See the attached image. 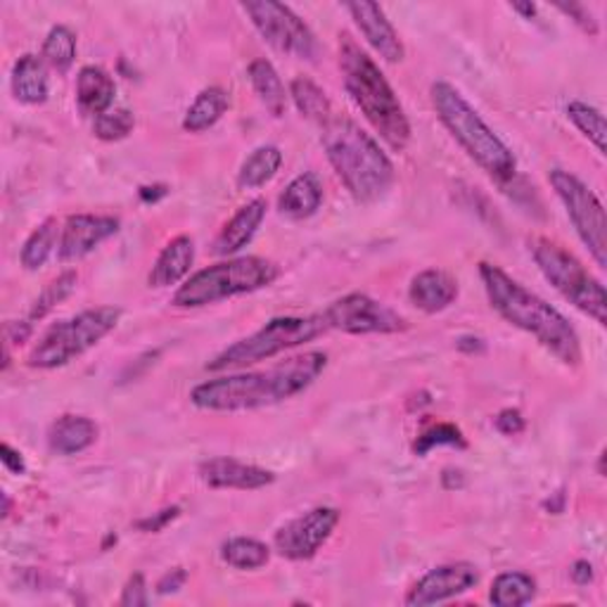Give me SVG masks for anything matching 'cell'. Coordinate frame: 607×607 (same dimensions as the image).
Listing matches in <instances>:
<instances>
[{
    "mask_svg": "<svg viewBox=\"0 0 607 607\" xmlns=\"http://www.w3.org/2000/svg\"><path fill=\"white\" fill-rule=\"evenodd\" d=\"M326 368V351H307L266 370H255V373H235L202 382L191 392V401L202 411L216 413H238L276 407V403L307 392L323 375Z\"/></svg>",
    "mask_w": 607,
    "mask_h": 607,
    "instance_id": "cell-1",
    "label": "cell"
},
{
    "mask_svg": "<svg viewBox=\"0 0 607 607\" xmlns=\"http://www.w3.org/2000/svg\"><path fill=\"white\" fill-rule=\"evenodd\" d=\"M480 278L484 282L488 304L505 323L532 335L538 344L548 349L565 366L582 363L584 353L579 332L558 309L494 264H480Z\"/></svg>",
    "mask_w": 607,
    "mask_h": 607,
    "instance_id": "cell-2",
    "label": "cell"
},
{
    "mask_svg": "<svg viewBox=\"0 0 607 607\" xmlns=\"http://www.w3.org/2000/svg\"><path fill=\"white\" fill-rule=\"evenodd\" d=\"M320 143L328 162L359 205L378 202L394 183V164L380 143L349 116H330Z\"/></svg>",
    "mask_w": 607,
    "mask_h": 607,
    "instance_id": "cell-3",
    "label": "cell"
},
{
    "mask_svg": "<svg viewBox=\"0 0 607 607\" xmlns=\"http://www.w3.org/2000/svg\"><path fill=\"white\" fill-rule=\"evenodd\" d=\"M340 66L347 93L363 112L368 124L380 133V138L392 150H407L411 141V124L392 83L384 79L375 60L347 31L340 33Z\"/></svg>",
    "mask_w": 607,
    "mask_h": 607,
    "instance_id": "cell-4",
    "label": "cell"
},
{
    "mask_svg": "<svg viewBox=\"0 0 607 607\" xmlns=\"http://www.w3.org/2000/svg\"><path fill=\"white\" fill-rule=\"evenodd\" d=\"M430 95L436 116L467 152V157L475 160L498 183L513 181L517 162L511 147L496 136L492 126L482 120L480 112L461 95V91L453 89L446 81H436L432 83Z\"/></svg>",
    "mask_w": 607,
    "mask_h": 607,
    "instance_id": "cell-5",
    "label": "cell"
},
{
    "mask_svg": "<svg viewBox=\"0 0 607 607\" xmlns=\"http://www.w3.org/2000/svg\"><path fill=\"white\" fill-rule=\"evenodd\" d=\"M280 268L264 257H238L202 268L176 290L172 304L178 309H199L238 295L274 285Z\"/></svg>",
    "mask_w": 607,
    "mask_h": 607,
    "instance_id": "cell-6",
    "label": "cell"
},
{
    "mask_svg": "<svg viewBox=\"0 0 607 607\" xmlns=\"http://www.w3.org/2000/svg\"><path fill=\"white\" fill-rule=\"evenodd\" d=\"M529 251L538 271L572 307L594 318L598 326H607V297L603 282L572 251L548 238H532Z\"/></svg>",
    "mask_w": 607,
    "mask_h": 607,
    "instance_id": "cell-7",
    "label": "cell"
},
{
    "mask_svg": "<svg viewBox=\"0 0 607 607\" xmlns=\"http://www.w3.org/2000/svg\"><path fill=\"white\" fill-rule=\"evenodd\" d=\"M328 330L323 316H280L271 318L268 323L257 330L255 335L238 340L218 353L216 359L207 363V370H233V368H245L259 361H268L278 357V353L301 347L307 342H313Z\"/></svg>",
    "mask_w": 607,
    "mask_h": 607,
    "instance_id": "cell-8",
    "label": "cell"
},
{
    "mask_svg": "<svg viewBox=\"0 0 607 607\" xmlns=\"http://www.w3.org/2000/svg\"><path fill=\"white\" fill-rule=\"evenodd\" d=\"M122 318L120 307H97L81 311L70 320L50 328L41 342L31 349L27 366L53 370L72 363L81 353L93 349L103 337H107Z\"/></svg>",
    "mask_w": 607,
    "mask_h": 607,
    "instance_id": "cell-9",
    "label": "cell"
},
{
    "mask_svg": "<svg viewBox=\"0 0 607 607\" xmlns=\"http://www.w3.org/2000/svg\"><path fill=\"white\" fill-rule=\"evenodd\" d=\"M555 195L560 197L565 212L575 226L582 243L591 251L598 266H607V218L603 202L586 185L565 168H553L548 174Z\"/></svg>",
    "mask_w": 607,
    "mask_h": 607,
    "instance_id": "cell-10",
    "label": "cell"
},
{
    "mask_svg": "<svg viewBox=\"0 0 607 607\" xmlns=\"http://www.w3.org/2000/svg\"><path fill=\"white\" fill-rule=\"evenodd\" d=\"M243 10L249 14L251 24L257 27L266 43H271L280 53L301 60L316 58V37L292 8L274 3V0H255V3H243Z\"/></svg>",
    "mask_w": 607,
    "mask_h": 607,
    "instance_id": "cell-11",
    "label": "cell"
},
{
    "mask_svg": "<svg viewBox=\"0 0 607 607\" xmlns=\"http://www.w3.org/2000/svg\"><path fill=\"white\" fill-rule=\"evenodd\" d=\"M320 316L328 330H342L347 335H394L409 328V320L401 313L363 292L332 301Z\"/></svg>",
    "mask_w": 607,
    "mask_h": 607,
    "instance_id": "cell-12",
    "label": "cell"
},
{
    "mask_svg": "<svg viewBox=\"0 0 607 607\" xmlns=\"http://www.w3.org/2000/svg\"><path fill=\"white\" fill-rule=\"evenodd\" d=\"M337 522H340V511L326 505L304 513L278 529L274 538L276 551L288 560H311L328 544Z\"/></svg>",
    "mask_w": 607,
    "mask_h": 607,
    "instance_id": "cell-13",
    "label": "cell"
},
{
    "mask_svg": "<svg viewBox=\"0 0 607 607\" xmlns=\"http://www.w3.org/2000/svg\"><path fill=\"white\" fill-rule=\"evenodd\" d=\"M480 584V569L470 563H451L434 567L432 572L420 579L407 596L409 607H423V605H436L451 598H459L467 594L470 588Z\"/></svg>",
    "mask_w": 607,
    "mask_h": 607,
    "instance_id": "cell-14",
    "label": "cell"
},
{
    "mask_svg": "<svg viewBox=\"0 0 607 607\" xmlns=\"http://www.w3.org/2000/svg\"><path fill=\"white\" fill-rule=\"evenodd\" d=\"M120 230V218L114 216H95V214H74L64 222L60 233L58 257L60 261L83 259L95 247L110 240Z\"/></svg>",
    "mask_w": 607,
    "mask_h": 607,
    "instance_id": "cell-15",
    "label": "cell"
},
{
    "mask_svg": "<svg viewBox=\"0 0 607 607\" xmlns=\"http://www.w3.org/2000/svg\"><path fill=\"white\" fill-rule=\"evenodd\" d=\"M347 12L351 14V20L357 22L370 48H373L384 62L394 64L403 60L407 50H403L397 29L387 20L384 10L378 3H349Z\"/></svg>",
    "mask_w": 607,
    "mask_h": 607,
    "instance_id": "cell-16",
    "label": "cell"
},
{
    "mask_svg": "<svg viewBox=\"0 0 607 607\" xmlns=\"http://www.w3.org/2000/svg\"><path fill=\"white\" fill-rule=\"evenodd\" d=\"M199 480L212 488H240V492H255L276 482L271 470L243 463L235 459H209L199 465Z\"/></svg>",
    "mask_w": 607,
    "mask_h": 607,
    "instance_id": "cell-17",
    "label": "cell"
},
{
    "mask_svg": "<svg viewBox=\"0 0 607 607\" xmlns=\"http://www.w3.org/2000/svg\"><path fill=\"white\" fill-rule=\"evenodd\" d=\"M409 297L413 307L425 313H440L459 299V280L442 268H428L411 280Z\"/></svg>",
    "mask_w": 607,
    "mask_h": 607,
    "instance_id": "cell-18",
    "label": "cell"
},
{
    "mask_svg": "<svg viewBox=\"0 0 607 607\" xmlns=\"http://www.w3.org/2000/svg\"><path fill=\"white\" fill-rule=\"evenodd\" d=\"M266 218V199L257 197L247 202L245 207L238 209L230 222L218 233V238L214 240V251L222 257H230L235 251H240L245 245L251 243L255 238L261 222Z\"/></svg>",
    "mask_w": 607,
    "mask_h": 607,
    "instance_id": "cell-19",
    "label": "cell"
},
{
    "mask_svg": "<svg viewBox=\"0 0 607 607\" xmlns=\"http://www.w3.org/2000/svg\"><path fill=\"white\" fill-rule=\"evenodd\" d=\"M195 261V243L188 235H178L168 243L162 255L157 257L155 266L147 276L150 288H172L191 274V266Z\"/></svg>",
    "mask_w": 607,
    "mask_h": 607,
    "instance_id": "cell-20",
    "label": "cell"
},
{
    "mask_svg": "<svg viewBox=\"0 0 607 607\" xmlns=\"http://www.w3.org/2000/svg\"><path fill=\"white\" fill-rule=\"evenodd\" d=\"M97 425L86 415H62L48 430V446L60 455H76L93 446Z\"/></svg>",
    "mask_w": 607,
    "mask_h": 607,
    "instance_id": "cell-21",
    "label": "cell"
},
{
    "mask_svg": "<svg viewBox=\"0 0 607 607\" xmlns=\"http://www.w3.org/2000/svg\"><path fill=\"white\" fill-rule=\"evenodd\" d=\"M116 95L114 79L103 70V66H83L76 76V100L79 107L86 114H105L110 112Z\"/></svg>",
    "mask_w": 607,
    "mask_h": 607,
    "instance_id": "cell-22",
    "label": "cell"
},
{
    "mask_svg": "<svg viewBox=\"0 0 607 607\" xmlns=\"http://www.w3.org/2000/svg\"><path fill=\"white\" fill-rule=\"evenodd\" d=\"M323 205V183L316 174L297 176L278 199V209L290 218H309Z\"/></svg>",
    "mask_w": 607,
    "mask_h": 607,
    "instance_id": "cell-23",
    "label": "cell"
},
{
    "mask_svg": "<svg viewBox=\"0 0 607 607\" xmlns=\"http://www.w3.org/2000/svg\"><path fill=\"white\" fill-rule=\"evenodd\" d=\"M12 93L24 105H41L48 100L45 60L22 55L12 70Z\"/></svg>",
    "mask_w": 607,
    "mask_h": 607,
    "instance_id": "cell-24",
    "label": "cell"
},
{
    "mask_svg": "<svg viewBox=\"0 0 607 607\" xmlns=\"http://www.w3.org/2000/svg\"><path fill=\"white\" fill-rule=\"evenodd\" d=\"M247 74L251 89H255V93L261 100V105L274 116H282L285 110H288V91H285L276 66L266 58H257L249 62Z\"/></svg>",
    "mask_w": 607,
    "mask_h": 607,
    "instance_id": "cell-25",
    "label": "cell"
},
{
    "mask_svg": "<svg viewBox=\"0 0 607 607\" xmlns=\"http://www.w3.org/2000/svg\"><path fill=\"white\" fill-rule=\"evenodd\" d=\"M228 105L230 100L224 89H205L195 97V103L188 107V112H185L183 128L188 133H202L212 128L228 112Z\"/></svg>",
    "mask_w": 607,
    "mask_h": 607,
    "instance_id": "cell-26",
    "label": "cell"
},
{
    "mask_svg": "<svg viewBox=\"0 0 607 607\" xmlns=\"http://www.w3.org/2000/svg\"><path fill=\"white\" fill-rule=\"evenodd\" d=\"M282 164V152L276 145H261L243 162L238 185L243 191H257L268 181H274L280 172Z\"/></svg>",
    "mask_w": 607,
    "mask_h": 607,
    "instance_id": "cell-27",
    "label": "cell"
},
{
    "mask_svg": "<svg viewBox=\"0 0 607 607\" xmlns=\"http://www.w3.org/2000/svg\"><path fill=\"white\" fill-rule=\"evenodd\" d=\"M536 596V582L525 572H503L492 584L488 600L496 607H517L527 605Z\"/></svg>",
    "mask_w": 607,
    "mask_h": 607,
    "instance_id": "cell-28",
    "label": "cell"
},
{
    "mask_svg": "<svg viewBox=\"0 0 607 607\" xmlns=\"http://www.w3.org/2000/svg\"><path fill=\"white\" fill-rule=\"evenodd\" d=\"M290 97L295 100L297 110L311 122L326 124L332 116V105L326 91L313 83L309 76H297L290 83Z\"/></svg>",
    "mask_w": 607,
    "mask_h": 607,
    "instance_id": "cell-29",
    "label": "cell"
},
{
    "mask_svg": "<svg viewBox=\"0 0 607 607\" xmlns=\"http://www.w3.org/2000/svg\"><path fill=\"white\" fill-rule=\"evenodd\" d=\"M55 218H48L37 230L29 235V240L22 247V266L27 271H39V268L50 259L55 247L60 245V230Z\"/></svg>",
    "mask_w": 607,
    "mask_h": 607,
    "instance_id": "cell-30",
    "label": "cell"
},
{
    "mask_svg": "<svg viewBox=\"0 0 607 607\" xmlns=\"http://www.w3.org/2000/svg\"><path fill=\"white\" fill-rule=\"evenodd\" d=\"M222 558L235 569H259L271 558V551L257 538L235 536L222 546Z\"/></svg>",
    "mask_w": 607,
    "mask_h": 607,
    "instance_id": "cell-31",
    "label": "cell"
},
{
    "mask_svg": "<svg viewBox=\"0 0 607 607\" xmlns=\"http://www.w3.org/2000/svg\"><path fill=\"white\" fill-rule=\"evenodd\" d=\"M76 58V37L72 29H66L62 24L53 27L48 31L45 43H43V60L45 64L53 66L58 72H70V66L74 64Z\"/></svg>",
    "mask_w": 607,
    "mask_h": 607,
    "instance_id": "cell-32",
    "label": "cell"
},
{
    "mask_svg": "<svg viewBox=\"0 0 607 607\" xmlns=\"http://www.w3.org/2000/svg\"><path fill=\"white\" fill-rule=\"evenodd\" d=\"M567 116H569V122L579 128L582 136L591 141L600 155H605V116H603V112L575 100V103L567 105Z\"/></svg>",
    "mask_w": 607,
    "mask_h": 607,
    "instance_id": "cell-33",
    "label": "cell"
},
{
    "mask_svg": "<svg viewBox=\"0 0 607 607\" xmlns=\"http://www.w3.org/2000/svg\"><path fill=\"white\" fill-rule=\"evenodd\" d=\"M76 282H79V276L74 271H66V274H62L60 278H55L53 282H50V285H45V290L39 295L37 301H33L29 318L31 320L45 318L50 311H53L58 307L60 301H64L66 297H70L76 290Z\"/></svg>",
    "mask_w": 607,
    "mask_h": 607,
    "instance_id": "cell-34",
    "label": "cell"
},
{
    "mask_svg": "<svg viewBox=\"0 0 607 607\" xmlns=\"http://www.w3.org/2000/svg\"><path fill=\"white\" fill-rule=\"evenodd\" d=\"M136 126V116H133L131 110H110L105 114L95 116L93 124V133L95 138L105 141V143H114V141H124L128 133Z\"/></svg>",
    "mask_w": 607,
    "mask_h": 607,
    "instance_id": "cell-35",
    "label": "cell"
},
{
    "mask_svg": "<svg viewBox=\"0 0 607 607\" xmlns=\"http://www.w3.org/2000/svg\"><path fill=\"white\" fill-rule=\"evenodd\" d=\"M436 446H459V449H465L467 442H465V436H463V432L459 428L451 425V423H440V425H434V428H430V430H425L423 434H420L413 449H415L418 455H428Z\"/></svg>",
    "mask_w": 607,
    "mask_h": 607,
    "instance_id": "cell-36",
    "label": "cell"
},
{
    "mask_svg": "<svg viewBox=\"0 0 607 607\" xmlns=\"http://www.w3.org/2000/svg\"><path fill=\"white\" fill-rule=\"evenodd\" d=\"M120 605L122 607H145L147 605V584H145L143 575H133L126 582Z\"/></svg>",
    "mask_w": 607,
    "mask_h": 607,
    "instance_id": "cell-37",
    "label": "cell"
},
{
    "mask_svg": "<svg viewBox=\"0 0 607 607\" xmlns=\"http://www.w3.org/2000/svg\"><path fill=\"white\" fill-rule=\"evenodd\" d=\"M555 8H558L565 14H569L572 20H575V24H579L586 33H591V37H596V33H598V22L594 20V14L588 12L584 6H579V3H569V6L567 3H558Z\"/></svg>",
    "mask_w": 607,
    "mask_h": 607,
    "instance_id": "cell-38",
    "label": "cell"
},
{
    "mask_svg": "<svg viewBox=\"0 0 607 607\" xmlns=\"http://www.w3.org/2000/svg\"><path fill=\"white\" fill-rule=\"evenodd\" d=\"M178 515H181V508H178V505H172V508H164L160 513H152L145 519H138L136 527L141 532H162L168 525V522H174Z\"/></svg>",
    "mask_w": 607,
    "mask_h": 607,
    "instance_id": "cell-39",
    "label": "cell"
},
{
    "mask_svg": "<svg viewBox=\"0 0 607 607\" xmlns=\"http://www.w3.org/2000/svg\"><path fill=\"white\" fill-rule=\"evenodd\" d=\"M494 425H496V430H498L501 434H505V436H515V434H519L522 430H525V418H522V413H519L517 409H505V411H501V413L496 415Z\"/></svg>",
    "mask_w": 607,
    "mask_h": 607,
    "instance_id": "cell-40",
    "label": "cell"
},
{
    "mask_svg": "<svg viewBox=\"0 0 607 607\" xmlns=\"http://www.w3.org/2000/svg\"><path fill=\"white\" fill-rule=\"evenodd\" d=\"M185 582H188V572H185L183 567H176L172 572H166V575L157 582V594L160 596L176 594V591H181Z\"/></svg>",
    "mask_w": 607,
    "mask_h": 607,
    "instance_id": "cell-41",
    "label": "cell"
},
{
    "mask_svg": "<svg viewBox=\"0 0 607 607\" xmlns=\"http://www.w3.org/2000/svg\"><path fill=\"white\" fill-rule=\"evenodd\" d=\"M0 461H3L6 470H10L12 475H24L27 463L22 459L20 451H14L10 444H0Z\"/></svg>",
    "mask_w": 607,
    "mask_h": 607,
    "instance_id": "cell-42",
    "label": "cell"
},
{
    "mask_svg": "<svg viewBox=\"0 0 607 607\" xmlns=\"http://www.w3.org/2000/svg\"><path fill=\"white\" fill-rule=\"evenodd\" d=\"M569 575H572V579H575V584L588 586V584L594 582V567H591V563H588V560H577L575 565H572Z\"/></svg>",
    "mask_w": 607,
    "mask_h": 607,
    "instance_id": "cell-43",
    "label": "cell"
},
{
    "mask_svg": "<svg viewBox=\"0 0 607 607\" xmlns=\"http://www.w3.org/2000/svg\"><path fill=\"white\" fill-rule=\"evenodd\" d=\"M29 335H31V323H8L6 328L8 342H14V344H24L29 340Z\"/></svg>",
    "mask_w": 607,
    "mask_h": 607,
    "instance_id": "cell-44",
    "label": "cell"
},
{
    "mask_svg": "<svg viewBox=\"0 0 607 607\" xmlns=\"http://www.w3.org/2000/svg\"><path fill=\"white\" fill-rule=\"evenodd\" d=\"M442 484H444L446 488L463 486V484H465L463 472H461V470H444V475H442Z\"/></svg>",
    "mask_w": 607,
    "mask_h": 607,
    "instance_id": "cell-45",
    "label": "cell"
},
{
    "mask_svg": "<svg viewBox=\"0 0 607 607\" xmlns=\"http://www.w3.org/2000/svg\"><path fill=\"white\" fill-rule=\"evenodd\" d=\"M166 188L164 185H152V188H141V199L143 202H155L157 197H164Z\"/></svg>",
    "mask_w": 607,
    "mask_h": 607,
    "instance_id": "cell-46",
    "label": "cell"
},
{
    "mask_svg": "<svg viewBox=\"0 0 607 607\" xmlns=\"http://www.w3.org/2000/svg\"><path fill=\"white\" fill-rule=\"evenodd\" d=\"M515 12H519L525 20H532V17L536 14V6L534 3H513L511 6Z\"/></svg>",
    "mask_w": 607,
    "mask_h": 607,
    "instance_id": "cell-47",
    "label": "cell"
}]
</instances>
